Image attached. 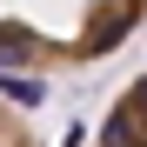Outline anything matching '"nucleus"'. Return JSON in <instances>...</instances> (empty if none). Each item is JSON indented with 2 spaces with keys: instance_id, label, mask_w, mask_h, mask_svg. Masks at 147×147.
I'll return each mask as SVG.
<instances>
[{
  "instance_id": "1",
  "label": "nucleus",
  "mask_w": 147,
  "mask_h": 147,
  "mask_svg": "<svg viewBox=\"0 0 147 147\" xmlns=\"http://www.w3.org/2000/svg\"><path fill=\"white\" fill-rule=\"evenodd\" d=\"M147 27V0H0L7 74H80Z\"/></svg>"
},
{
  "instance_id": "2",
  "label": "nucleus",
  "mask_w": 147,
  "mask_h": 147,
  "mask_svg": "<svg viewBox=\"0 0 147 147\" xmlns=\"http://www.w3.org/2000/svg\"><path fill=\"white\" fill-rule=\"evenodd\" d=\"M94 147H147V67L107 100L100 127H94Z\"/></svg>"
},
{
  "instance_id": "3",
  "label": "nucleus",
  "mask_w": 147,
  "mask_h": 147,
  "mask_svg": "<svg viewBox=\"0 0 147 147\" xmlns=\"http://www.w3.org/2000/svg\"><path fill=\"white\" fill-rule=\"evenodd\" d=\"M0 147H40V134H34V120L20 114L13 100H0Z\"/></svg>"
}]
</instances>
